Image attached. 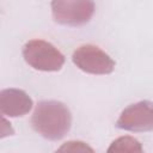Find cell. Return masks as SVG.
<instances>
[{"label": "cell", "instance_id": "obj_2", "mask_svg": "<svg viewBox=\"0 0 153 153\" xmlns=\"http://www.w3.org/2000/svg\"><path fill=\"white\" fill-rule=\"evenodd\" d=\"M23 57L30 67L41 72H57L66 61L65 55L44 39L27 41L23 47Z\"/></svg>", "mask_w": 153, "mask_h": 153}, {"label": "cell", "instance_id": "obj_1", "mask_svg": "<svg viewBox=\"0 0 153 153\" xmlns=\"http://www.w3.org/2000/svg\"><path fill=\"white\" fill-rule=\"evenodd\" d=\"M31 126L36 133L47 140H61L72 126L71 110L59 100H41L32 114Z\"/></svg>", "mask_w": 153, "mask_h": 153}, {"label": "cell", "instance_id": "obj_3", "mask_svg": "<svg viewBox=\"0 0 153 153\" xmlns=\"http://www.w3.org/2000/svg\"><path fill=\"white\" fill-rule=\"evenodd\" d=\"M50 6L54 22L67 26L88 23L96 11L93 0H53Z\"/></svg>", "mask_w": 153, "mask_h": 153}, {"label": "cell", "instance_id": "obj_6", "mask_svg": "<svg viewBox=\"0 0 153 153\" xmlns=\"http://www.w3.org/2000/svg\"><path fill=\"white\" fill-rule=\"evenodd\" d=\"M31 97L20 88H5L0 91V112L7 117H22L32 109Z\"/></svg>", "mask_w": 153, "mask_h": 153}, {"label": "cell", "instance_id": "obj_4", "mask_svg": "<svg viewBox=\"0 0 153 153\" xmlns=\"http://www.w3.org/2000/svg\"><path fill=\"white\" fill-rule=\"evenodd\" d=\"M73 63L82 72L94 75H105L114 72L116 62L112 57L93 44H82L72 55Z\"/></svg>", "mask_w": 153, "mask_h": 153}, {"label": "cell", "instance_id": "obj_8", "mask_svg": "<svg viewBox=\"0 0 153 153\" xmlns=\"http://www.w3.org/2000/svg\"><path fill=\"white\" fill-rule=\"evenodd\" d=\"M59 151H72V152H75V151H90V152H93V148L90 147L88 145H86L82 141H68V142L63 143L59 148Z\"/></svg>", "mask_w": 153, "mask_h": 153}, {"label": "cell", "instance_id": "obj_5", "mask_svg": "<svg viewBox=\"0 0 153 153\" xmlns=\"http://www.w3.org/2000/svg\"><path fill=\"white\" fill-rule=\"evenodd\" d=\"M116 127L127 131H153V102L140 100L127 106L116 121Z\"/></svg>", "mask_w": 153, "mask_h": 153}, {"label": "cell", "instance_id": "obj_7", "mask_svg": "<svg viewBox=\"0 0 153 153\" xmlns=\"http://www.w3.org/2000/svg\"><path fill=\"white\" fill-rule=\"evenodd\" d=\"M141 143L131 136H121L111 142L108 152H142Z\"/></svg>", "mask_w": 153, "mask_h": 153}]
</instances>
